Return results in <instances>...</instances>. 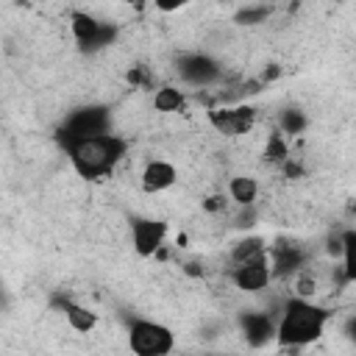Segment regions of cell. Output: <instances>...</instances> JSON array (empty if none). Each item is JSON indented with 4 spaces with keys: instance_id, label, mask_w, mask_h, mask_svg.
<instances>
[{
    "instance_id": "5bb4252c",
    "label": "cell",
    "mask_w": 356,
    "mask_h": 356,
    "mask_svg": "<svg viewBox=\"0 0 356 356\" xmlns=\"http://www.w3.org/2000/svg\"><path fill=\"white\" fill-rule=\"evenodd\" d=\"M186 106H189V95L175 83H161L150 95V108L156 114H181L186 111Z\"/></svg>"
},
{
    "instance_id": "9a60e30c",
    "label": "cell",
    "mask_w": 356,
    "mask_h": 356,
    "mask_svg": "<svg viewBox=\"0 0 356 356\" xmlns=\"http://www.w3.org/2000/svg\"><path fill=\"white\" fill-rule=\"evenodd\" d=\"M270 253V245L264 236L259 234H245L239 239H234L228 245V261L231 264H242V261H253V259H264Z\"/></svg>"
},
{
    "instance_id": "30bf717a",
    "label": "cell",
    "mask_w": 356,
    "mask_h": 356,
    "mask_svg": "<svg viewBox=\"0 0 356 356\" xmlns=\"http://www.w3.org/2000/svg\"><path fill=\"white\" fill-rule=\"evenodd\" d=\"M181 181V170L172 159L150 156L139 170V189L145 195H164Z\"/></svg>"
},
{
    "instance_id": "d6986e66",
    "label": "cell",
    "mask_w": 356,
    "mask_h": 356,
    "mask_svg": "<svg viewBox=\"0 0 356 356\" xmlns=\"http://www.w3.org/2000/svg\"><path fill=\"white\" fill-rule=\"evenodd\" d=\"M195 0H153V8L159 14H178L184 8H189Z\"/></svg>"
},
{
    "instance_id": "e0dca14e",
    "label": "cell",
    "mask_w": 356,
    "mask_h": 356,
    "mask_svg": "<svg viewBox=\"0 0 356 356\" xmlns=\"http://www.w3.org/2000/svg\"><path fill=\"white\" fill-rule=\"evenodd\" d=\"M342 281L345 284H356V228L342 231Z\"/></svg>"
},
{
    "instance_id": "9c48e42d",
    "label": "cell",
    "mask_w": 356,
    "mask_h": 356,
    "mask_svg": "<svg viewBox=\"0 0 356 356\" xmlns=\"http://www.w3.org/2000/svg\"><path fill=\"white\" fill-rule=\"evenodd\" d=\"M167 231L170 225L161 217H134L128 225V239H131L134 253L139 259H153L164 248Z\"/></svg>"
},
{
    "instance_id": "4fadbf2b",
    "label": "cell",
    "mask_w": 356,
    "mask_h": 356,
    "mask_svg": "<svg viewBox=\"0 0 356 356\" xmlns=\"http://www.w3.org/2000/svg\"><path fill=\"white\" fill-rule=\"evenodd\" d=\"M225 195L228 200L236 206V209H245V206H256L259 195H261V181L250 172H234L228 175L225 181Z\"/></svg>"
},
{
    "instance_id": "277c9868",
    "label": "cell",
    "mask_w": 356,
    "mask_h": 356,
    "mask_svg": "<svg viewBox=\"0 0 356 356\" xmlns=\"http://www.w3.org/2000/svg\"><path fill=\"white\" fill-rule=\"evenodd\" d=\"M206 122L214 134L225 136V139H245L248 134H253L256 122H259V111L250 103H231V106H211L206 111Z\"/></svg>"
},
{
    "instance_id": "5b68a950",
    "label": "cell",
    "mask_w": 356,
    "mask_h": 356,
    "mask_svg": "<svg viewBox=\"0 0 356 356\" xmlns=\"http://www.w3.org/2000/svg\"><path fill=\"white\" fill-rule=\"evenodd\" d=\"M67 28L81 50H106L117 36V28L111 22H103L97 14L86 8H72L67 17Z\"/></svg>"
},
{
    "instance_id": "2e32d148",
    "label": "cell",
    "mask_w": 356,
    "mask_h": 356,
    "mask_svg": "<svg viewBox=\"0 0 356 356\" xmlns=\"http://www.w3.org/2000/svg\"><path fill=\"white\" fill-rule=\"evenodd\" d=\"M309 125H312V117H309L303 108H298V106H286V108H281L278 117H275V128H278L286 139L303 136V134L309 131Z\"/></svg>"
},
{
    "instance_id": "52a82bcc",
    "label": "cell",
    "mask_w": 356,
    "mask_h": 356,
    "mask_svg": "<svg viewBox=\"0 0 356 356\" xmlns=\"http://www.w3.org/2000/svg\"><path fill=\"white\" fill-rule=\"evenodd\" d=\"M225 278H228V284H231L236 292H242V295H261V292H267L270 284L275 281L270 253H267L264 259L231 264L228 273H225Z\"/></svg>"
},
{
    "instance_id": "ba28073f",
    "label": "cell",
    "mask_w": 356,
    "mask_h": 356,
    "mask_svg": "<svg viewBox=\"0 0 356 356\" xmlns=\"http://www.w3.org/2000/svg\"><path fill=\"white\" fill-rule=\"evenodd\" d=\"M111 122H114V114H111L108 106L89 103V106H81V108H75V111H70L64 117V125H61V136L58 139L106 134V131H111Z\"/></svg>"
},
{
    "instance_id": "44dd1931",
    "label": "cell",
    "mask_w": 356,
    "mask_h": 356,
    "mask_svg": "<svg viewBox=\"0 0 356 356\" xmlns=\"http://www.w3.org/2000/svg\"><path fill=\"white\" fill-rule=\"evenodd\" d=\"M125 6H131V8H142V6H147V3H153V0H122Z\"/></svg>"
},
{
    "instance_id": "ffe728a7",
    "label": "cell",
    "mask_w": 356,
    "mask_h": 356,
    "mask_svg": "<svg viewBox=\"0 0 356 356\" xmlns=\"http://www.w3.org/2000/svg\"><path fill=\"white\" fill-rule=\"evenodd\" d=\"M345 337H348V342H350V348L356 350V314L348 320V325H345Z\"/></svg>"
},
{
    "instance_id": "3957f363",
    "label": "cell",
    "mask_w": 356,
    "mask_h": 356,
    "mask_svg": "<svg viewBox=\"0 0 356 356\" xmlns=\"http://www.w3.org/2000/svg\"><path fill=\"white\" fill-rule=\"evenodd\" d=\"M175 331L161 320L134 317L125 328V348L136 356H167L175 350Z\"/></svg>"
},
{
    "instance_id": "ac0fdd59",
    "label": "cell",
    "mask_w": 356,
    "mask_h": 356,
    "mask_svg": "<svg viewBox=\"0 0 356 356\" xmlns=\"http://www.w3.org/2000/svg\"><path fill=\"white\" fill-rule=\"evenodd\" d=\"M270 14H273V8L267 3H245V8L236 11L234 22H239V25H259V22H267Z\"/></svg>"
},
{
    "instance_id": "8fae6325",
    "label": "cell",
    "mask_w": 356,
    "mask_h": 356,
    "mask_svg": "<svg viewBox=\"0 0 356 356\" xmlns=\"http://www.w3.org/2000/svg\"><path fill=\"white\" fill-rule=\"evenodd\" d=\"M275 325H278V312H245L239 317V334L248 348H264L267 342L275 339Z\"/></svg>"
},
{
    "instance_id": "7a4b0ae2",
    "label": "cell",
    "mask_w": 356,
    "mask_h": 356,
    "mask_svg": "<svg viewBox=\"0 0 356 356\" xmlns=\"http://www.w3.org/2000/svg\"><path fill=\"white\" fill-rule=\"evenodd\" d=\"M334 309L309 300V298H286L281 303L278 312V325H275V342L278 348H309L317 339L325 337L331 320H334Z\"/></svg>"
},
{
    "instance_id": "6da1fadb",
    "label": "cell",
    "mask_w": 356,
    "mask_h": 356,
    "mask_svg": "<svg viewBox=\"0 0 356 356\" xmlns=\"http://www.w3.org/2000/svg\"><path fill=\"white\" fill-rule=\"evenodd\" d=\"M70 170L81 181H103L111 178L120 164L128 159L131 139L114 131L106 134H92V136H75V139H61Z\"/></svg>"
},
{
    "instance_id": "8992f818",
    "label": "cell",
    "mask_w": 356,
    "mask_h": 356,
    "mask_svg": "<svg viewBox=\"0 0 356 356\" xmlns=\"http://www.w3.org/2000/svg\"><path fill=\"white\" fill-rule=\"evenodd\" d=\"M175 78L192 89H211L222 81V64L209 53H184L175 58Z\"/></svg>"
},
{
    "instance_id": "7c38bea8",
    "label": "cell",
    "mask_w": 356,
    "mask_h": 356,
    "mask_svg": "<svg viewBox=\"0 0 356 356\" xmlns=\"http://www.w3.org/2000/svg\"><path fill=\"white\" fill-rule=\"evenodd\" d=\"M58 309H61V317H64V323H67V328L72 334L89 337L100 325V314L92 306H86L83 300H78V298H64Z\"/></svg>"
}]
</instances>
